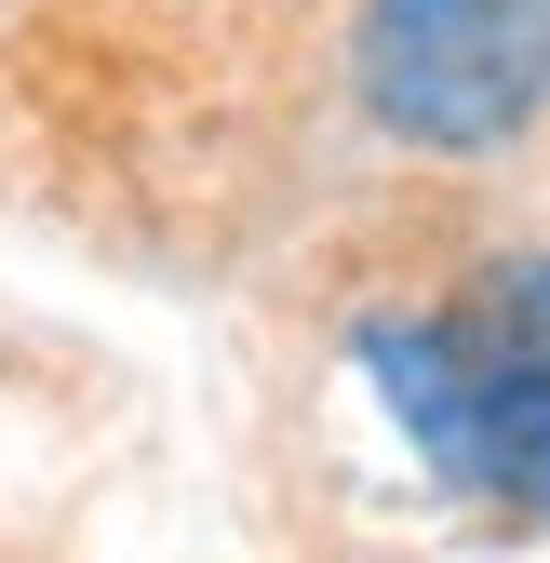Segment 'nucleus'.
I'll return each mask as SVG.
<instances>
[{
	"label": "nucleus",
	"mask_w": 550,
	"mask_h": 563,
	"mask_svg": "<svg viewBox=\"0 0 550 563\" xmlns=\"http://www.w3.org/2000/svg\"><path fill=\"white\" fill-rule=\"evenodd\" d=\"M550 95V0H363V108L403 148L484 162Z\"/></svg>",
	"instance_id": "f257e3e1"
},
{
	"label": "nucleus",
	"mask_w": 550,
	"mask_h": 563,
	"mask_svg": "<svg viewBox=\"0 0 550 563\" xmlns=\"http://www.w3.org/2000/svg\"><path fill=\"white\" fill-rule=\"evenodd\" d=\"M457 402H470V497L550 510V255H497L484 296L443 322Z\"/></svg>",
	"instance_id": "f03ea898"
},
{
	"label": "nucleus",
	"mask_w": 550,
	"mask_h": 563,
	"mask_svg": "<svg viewBox=\"0 0 550 563\" xmlns=\"http://www.w3.org/2000/svg\"><path fill=\"white\" fill-rule=\"evenodd\" d=\"M363 376L389 389L403 430H417V456L457 483V470H470V402H457V349H443V322H363Z\"/></svg>",
	"instance_id": "7ed1b4c3"
}]
</instances>
